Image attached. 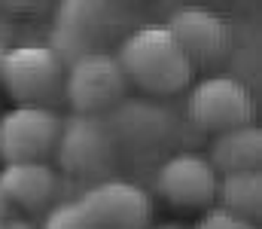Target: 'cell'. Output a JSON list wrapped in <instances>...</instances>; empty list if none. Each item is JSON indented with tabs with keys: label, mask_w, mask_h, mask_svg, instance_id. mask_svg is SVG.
Wrapping results in <instances>:
<instances>
[{
	"label": "cell",
	"mask_w": 262,
	"mask_h": 229,
	"mask_svg": "<svg viewBox=\"0 0 262 229\" xmlns=\"http://www.w3.org/2000/svg\"><path fill=\"white\" fill-rule=\"evenodd\" d=\"M61 132V116L52 107H12L0 116V159L3 165L15 162H43L55 150Z\"/></svg>",
	"instance_id": "cell-9"
},
{
	"label": "cell",
	"mask_w": 262,
	"mask_h": 229,
	"mask_svg": "<svg viewBox=\"0 0 262 229\" xmlns=\"http://www.w3.org/2000/svg\"><path fill=\"white\" fill-rule=\"evenodd\" d=\"M152 229H186V226H180V223H159V226H152Z\"/></svg>",
	"instance_id": "cell-19"
},
{
	"label": "cell",
	"mask_w": 262,
	"mask_h": 229,
	"mask_svg": "<svg viewBox=\"0 0 262 229\" xmlns=\"http://www.w3.org/2000/svg\"><path fill=\"white\" fill-rule=\"evenodd\" d=\"M64 65L40 43L9 46L0 58V82L18 107H52L64 98Z\"/></svg>",
	"instance_id": "cell-3"
},
{
	"label": "cell",
	"mask_w": 262,
	"mask_h": 229,
	"mask_svg": "<svg viewBox=\"0 0 262 229\" xmlns=\"http://www.w3.org/2000/svg\"><path fill=\"white\" fill-rule=\"evenodd\" d=\"M223 211L253 220L262 208V177L259 171H235V174H223L216 177V196Z\"/></svg>",
	"instance_id": "cell-14"
},
{
	"label": "cell",
	"mask_w": 262,
	"mask_h": 229,
	"mask_svg": "<svg viewBox=\"0 0 262 229\" xmlns=\"http://www.w3.org/2000/svg\"><path fill=\"white\" fill-rule=\"evenodd\" d=\"M107 126L113 132L116 147L131 153H156L168 147L180 135V122H177L174 110L165 104L146 101V98L119 101L110 110Z\"/></svg>",
	"instance_id": "cell-7"
},
{
	"label": "cell",
	"mask_w": 262,
	"mask_h": 229,
	"mask_svg": "<svg viewBox=\"0 0 262 229\" xmlns=\"http://www.w3.org/2000/svg\"><path fill=\"white\" fill-rule=\"evenodd\" d=\"M6 217H12V205L3 199V193H0V220H6Z\"/></svg>",
	"instance_id": "cell-18"
},
{
	"label": "cell",
	"mask_w": 262,
	"mask_h": 229,
	"mask_svg": "<svg viewBox=\"0 0 262 229\" xmlns=\"http://www.w3.org/2000/svg\"><path fill=\"white\" fill-rule=\"evenodd\" d=\"M125 92L128 79L113 52H89L64 71V101L73 107V113L101 116L104 110H113L119 101H125Z\"/></svg>",
	"instance_id": "cell-6"
},
{
	"label": "cell",
	"mask_w": 262,
	"mask_h": 229,
	"mask_svg": "<svg viewBox=\"0 0 262 229\" xmlns=\"http://www.w3.org/2000/svg\"><path fill=\"white\" fill-rule=\"evenodd\" d=\"M0 229H37V226L25 217H6V220H0Z\"/></svg>",
	"instance_id": "cell-17"
},
{
	"label": "cell",
	"mask_w": 262,
	"mask_h": 229,
	"mask_svg": "<svg viewBox=\"0 0 262 229\" xmlns=\"http://www.w3.org/2000/svg\"><path fill=\"white\" fill-rule=\"evenodd\" d=\"M58 165L70 177H95L107 180V174L116 165L119 147L113 141V132L104 116L73 113L61 119V132L55 141Z\"/></svg>",
	"instance_id": "cell-4"
},
{
	"label": "cell",
	"mask_w": 262,
	"mask_h": 229,
	"mask_svg": "<svg viewBox=\"0 0 262 229\" xmlns=\"http://www.w3.org/2000/svg\"><path fill=\"white\" fill-rule=\"evenodd\" d=\"M186 116L198 132H229L250 126L256 116V101L247 82L232 74H213L195 82L186 101Z\"/></svg>",
	"instance_id": "cell-5"
},
{
	"label": "cell",
	"mask_w": 262,
	"mask_h": 229,
	"mask_svg": "<svg viewBox=\"0 0 262 229\" xmlns=\"http://www.w3.org/2000/svg\"><path fill=\"white\" fill-rule=\"evenodd\" d=\"M0 193L3 199L21 211H40L46 208L58 193V174L46 162H15L3 165L0 171Z\"/></svg>",
	"instance_id": "cell-12"
},
{
	"label": "cell",
	"mask_w": 262,
	"mask_h": 229,
	"mask_svg": "<svg viewBox=\"0 0 262 229\" xmlns=\"http://www.w3.org/2000/svg\"><path fill=\"white\" fill-rule=\"evenodd\" d=\"M128 25L131 12L122 3L67 0L55 9V25L49 31L46 49L67 68L89 52H107V43L128 34Z\"/></svg>",
	"instance_id": "cell-2"
},
{
	"label": "cell",
	"mask_w": 262,
	"mask_h": 229,
	"mask_svg": "<svg viewBox=\"0 0 262 229\" xmlns=\"http://www.w3.org/2000/svg\"><path fill=\"white\" fill-rule=\"evenodd\" d=\"M207 162L220 174H235V171H259L262 162V135L259 126H241L220 132L210 144Z\"/></svg>",
	"instance_id": "cell-13"
},
{
	"label": "cell",
	"mask_w": 262,
	"mask_h": 229,
	"mask_svg": "<svg viewBox=\"0 0 262 229\" xmlns=\"http://www.w3.org/2000/svg\"><path fill=\"white\" fill-rule=\"evenodd\" d=\"M79 205L98 229H149L152 202L146 190L128 180H98L82 196Z\"/></svg>",
	"instance_id": "cell-10"
},
{
	"label": "cell",
	"mask_w": 262,
	"mask_h": 229,
	"mask_svg": "<svg viewBox=\"0 0 262 229\" xmlns=\"http://www.w3.org/2000/svg\"><path fill=\"white\" fill-rule=\"evenodd\" d=\"M128 86H137L149 95H177L189 86L195 68L168 34L165 25H140L131 28L119 40V52H113Z\"/></svg>",
	"instance_id": "cell-1"
},
{
	"label": "cell",
	"mask_w": 262,
	"mask_h": 229,
	"mask_svg": "<svg viewBox=\"0 0 262 229\" xmlns=\"http://www.w3.org/2000/svg\"><path fill=\"white\" fill-rule=\"evenodd\" d=\"M195 229H256L253 220H244V217H235L223 208H210L201 220L195 223Z\"/></svg>",
	"instance_id": "cell-16"
},
{
	"label": "cell",
	"mask_w": 262,
	"mask_h": 229,
	"mask_svg": "<svg viewBox=\"0 0 262 229\" xmlns=\"http://www.w3.org/2000/svg\"><path fill=\"white\" fill-rule=\"evenodd\" d=\"M156 193L177 208H204L216 196V171L207 156L180 150L156 168Z\"/></svg>",
	"instance_id": "cell-11"
},
{
	"label": "cell",
	"mask_w": 262,
	"mask_h": 229,
	"mask_svg": "<svg viewBox=\"0 0 262 229\" xmlns=\"http://www.w3.org/2000/svg\"><path fill=\"white\" fill-rule=\"evenodd\" d=\"M43 229H98V226L92 223V217L85 214V208L79 205V199H70V202H58L46 214Z\"/></svg>",
	"instance_id": "cell-15"
},
{
	"label": "cell",
	"mask_w": 262,
	"mask_h": 229,
	"mask_svg": "<svg viewBox=\"0 0 262 229\" xmlns=\"http://www.w3.org/2000/svg\"><path fill=\"white\" fill-rule=\"evenodd\" d=\"M165 28L177 40V46L183 49V55L189 58L192 68L220 65L235 49V31H232V25L223 15H216V12H210L204 6L174 9L171 18L165 22Z\"/></svg>",
	"instance_id": "cell-8"
}]
</instances>
